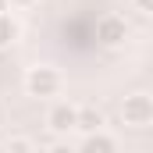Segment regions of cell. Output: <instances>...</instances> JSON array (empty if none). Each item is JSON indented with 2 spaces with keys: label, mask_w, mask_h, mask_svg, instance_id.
Returning a JSON list of instances; mask_svg holds the SVG:
<instances>
[{
  "label": "cell",
  "mask_w": 153,
  "mask_h": 153,
  "mask_svg": "<svg viewBox=\"0 0 153 153\" xmlns=\"http://www.w3.org/2000/svg\"><path fill=\"white\" fill-rule=\"evenodd\" d=\"M4 11H11V7H7V0H0V14H4Z\"/></svg>",
  "instance_id": "7c38bea8"
},
{
  "label": "cell",
  "mask_w": 153,
  "mask_h": 153,
  "mask_svg": "<svg viewBox=\"0 0 153 153\" xmlns=\"http://www.w3.org/2000/svg\"><path fill=\"white\" fill-rule=\"evenodd\" d=\"M18 43V22L4 11L0 14V50H7V46H14Z\"/></svg>",
  "instance_id": "52a82bcc"
},
{
  "label": "cell",
  "mask_w": 153,
  "mask_h": 153,
  "mask_svg": "<svg viewBox=\"0 0 153 153\" xmlns=\"http://www.w3.org/2000/svg\"><path fill=\"white\" fill-rule=\"evenodd\" d=\"M100 128H103V111H100V107H78V114H75V132L89 135V132H100Z\"/></svg>",
  "instance_id": "8992f818"
},
{
  "label": "cell",
  "mask_w": 153,
  "mask_h": 153,
  "mask_svg": "<svg viewBox=\"0 0 153 153\" xmlns=\"http://www.w3.org/2000/svg\"><path fill=\"white\" fill-rule=\"evenodd\" d=\"M46 153H78V150H75V146H68V143H53Z\"/></svg>",
  "instance_id": "9c48e42d"
},
{
  "label": "cell",
  "mask_w": 153,
  "mask_h": 153,
  "mask_svg": "<svg viewBox=\"0 0 153 153\" xmlns=\"http://www.w3.org/2000/svg\"><path fill=\"white\" fill-rule=\"evenodd\" d=\"M75 114H78L75 103H53L50 114H46L50 132H53V135H68V132H75Z\"/></svg>",
  "instance_id": "277c9868"
},
{
  "label": "cell",
  "mask_w": 153,
  "mask_h": 153,
  "mask_svg": "<svg viewBox=\"0 0 153 153\" xmlns=\"http://www.w3.org/2000/svg\"><path fill=\"white\" fill-rule=\"evenodd\" d=\"M78 153H117V143L111 132H89L85 139H82V146H78Z\"/></svg>",
  "instance_id": "5b68a950"
},
{
  "label": "cell",
  "mask_w": 153,
  "mask_h": 153,
  "mask_svg": "<svg viewBox=\"0 0 153 153\" xmlns=\"http://www.w3.org/2000/svg\"><path fill=\"white\" fill-rule=\"evenodd\" d=\"M121 117H125V125H132V128H146V125H153V96H146V93H132V96H125Z\"/></svg>",
  "instance_id": "6da1fadb"
},
{
  "label": "cell",
  "mask_w": 153,
  "mask_h": 153,
  "mask_svg": "<svg viewBox=\"0 0 153 153\" xmlns=\"http://www.w3.org/2000/svg\"><path fill=\"white\" fill-rule=\"evenodd\" d=\"M128 39V25H125V18L121 14H103L100 22H96V43L100 46H107V50H114Z\"/></svg>",
  "instance_id": "3957f363"
},
{
  "label": "cell",
  "mask_w": 153,
  "mask_h": 153,
  "mask_svg": "<svg viewBox=\"0 0 153 153\" xmlns=\"http://www.w3.org/2000/svg\"><path fill=\"white\" fill-rule=\"evenodd\" d=\"M132 4H135L139 14H150V11H153V0H132Z\"/></svg>",
  "instance_id": "30bf717a"
},
{
  "label": "cell",
  "mask_w": 153,
  "mask_h": 153,
  "mask_svg": "<svg viewBox=\"0 0 153 153\" xmlns=\"http://www.w3.org/2000/svg\"><path fill=\"white\" fill-rule=\"evenodd\" d=\"M4 153H32V139H25V135H14V139H7Z\"/></svg>",
  "instance_id": "ba28073f"
},
{
  "label": "cell",
  "mask_w": 153,
  "mask_h": 153,
  "mask_svg": "<svg viewBox=\"0 0 153 153\" xmlns=\"http://www.w3.org/2000/svg\"><path fill=\"white\" fill-rule=\"evenodd\" d=\"M0 153H4V146H0Z\"/></svg>",
  "instance_id": "4fadbf2b"
},
{
  "label": "cell",
  "mask_w": 153,
  "mask_h": 153,
  "mask_svg": "<svg viewBox=\"0 0 153 153\" xmlns=\"http://www.w3.org/2000/svg\"><path fill=\"white\" fill-rule=\"evenodd\" d=\"M36 0H7V7H32Z\"/></svg>",
  "instance_id": "8fae6325"
},
{
  "label": "cell",
  "mask_w": 153,
  "mask_h": 153,
  "mask_svg": "<svg viewBox=\"0 0 153 153\" xmlns=\"http://www.w3.org/2000/svg\"><path fill=\"white\" fill-rule=\"evenodd\" d=\"M25 89H29V96H57V89H61V75L53 71V68H46V64H36V68H29V75H25Z\"/></svg>",
  "instance_id": "7a4b0ae2"
}]
</instances>
